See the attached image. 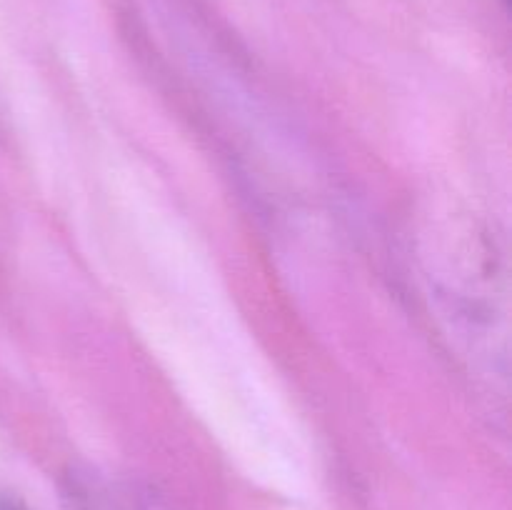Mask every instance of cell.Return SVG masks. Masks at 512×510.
<instances>
[{
    "label": "cell",
    "mask_w": 512,
    "mask_h": 510,
    "mask_svg": "<svg viewBox=\"0 0 512 510\" xmlns=\"http://www.w3.org/2000/svg\"><path fill=\"white\" fill-rule=\"evenodd\" d=\"M70 510H168L150 490L98 473L70 475Z\"/></svg>",
    "instance_id": "cell-1"
},
{
    "label": "cell",
    "mask_w": 512,
    "mask_h": 510,
    "mask_svg": "<svg viewBox=\"0 0 512 510\" xmlns=\"http://www.w3.org/2000/svg\"><path fill=\"white\" fill-rule=\"evenodd\" d=\"M0 510H25V508H23V505L13 503V500H5V498H0Z\"/></svg>",
    "instance_id": "cell-2"
}]
</instances>
